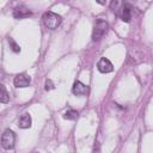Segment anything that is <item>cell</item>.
I'll return each mask as SVG.
<instances>
[{"label": "cell", "mask_w": 153, "mask_h": 153, "mask_svg": "<svg viewBox=\"0 0 153 153\" xmlns=\"http://www.w3.org/2000/svg\"><path fill=\"white\" fill-rule=\"evenodd\" d=\"M42 20H43L44 25H45L48 29L55 30V29H57V27L61 25V23H62V17H61L60 14L53 12V11H47V12L43 13Z\"/></svg>", "instance_id": "1"}, {"label": "cell", "mask_w": 153, "mask_h": 153, "mask_svg": "<svg viewBox=\"0 0 153 153\" xmlns=\"http://www.w3.org/2000/svg\"><path fill=\"white\" fill-rule=\"evenodd\" d=\"M109 29V24L106 20L104 19H97L96 24H94V27H93V31H92V41L93 42H98L103 38V36L106 33Z\"/></svg>", "instance_id": "2"}, {"label": "cell", "mask_w": 153, "mask_h": 153, "mask_svg": "<svg viewBox=\"0 0 153 153\" xmlns=\"http://www.w3.org/2000/svg\"><path fill=\"white\" fill-rule=\"evenodd\" d=\"M16 142V134L11 129H6L1 135V147L4 149H12Z\"/></svg>", "instance_id": "3"}, {"label": "cell", "mask_w": 153, "mask_h": 153, "mask_svg": "<svg viewBox=\"0 0 153 153\" xmlns=\"http://www.w3.org/2000/svg\"><path fill=\"white\" fill-rule=\"evenodd\" d=\"M31 82V78L26 74H17L14 76V80H13V84L16 87L18 88H23V87H27Z\"/></svg>", "instance_id": "4"}, {"label": "cell", "mask_w": 153, "mask_h": 153, "mask_svg": "<svg viewBox=\"0 0 153 153\" xmlns=\"http://www.w3.org/2000/svg\"><path fill=\"white\" fill-rule=\"evenodd\" d=\"M97 68L100 73H110L114 71V66L110 62V60H108L106 57H102L98 63H97Z\"/></svg>", "instance_id": "5"}, {"label": "cell", "mask_w": 153, "mask_h": 153, "mask_svg": "<svg viewBox=\"0 0 153 153\" xmlns=\"http://www.w3.org/2000/svg\"><path fill=\"white\" fill-rule=\"evenodd\" d=\"M72 92L75 96H86L88 93V86L82 84L81 81H75L72 87Z\"/></svg>", "instance_id": "6"}, {"label": "cell", "mask_w": 153, "mask_h": 153, "mask_svg": "<svg viewBox=\"0 0 153 153\" xmlns=\"http://www.w3.org/2000/svg\"><path fill=\"white\" fill-rule=\"evenodd\" d=\"M131 11H133V6L129 2L122 4V7H121V18H122L123 22H126V23H129L130 22V19H131Z\"/></svg>", "instance_id": "7"}, {"label": "cell", "mask_w": 153, "mask_h": 153, "mask_svg": "<svg viewBox=\"0 0 153 153\" xmlns=\"http://www.w3.org/2000/svg\"><path fill=\"white\" fill-rule=\"evenodd\" d=\"M32 14L31 11H29L26 7H17L13 11V17L17 19H22V18H27Z\"/></svg>", "instance_id": "8"}, {"label": "cell", "mask_w": 153, "mask_h": 153, "mask_svg": "<svg viewBox=\"0 0 153 153\" xmlns=\"http://www.w3.org/2000/svg\"><path fill=\"white\" fill-rule=\"evenodd\" d=\"M31 116L29 114H23L18 121V126L19 128H23V129H26V128H30L31 127Z\"/></svg>", "instance_id": "9"}, {"label": "cell", "mask_w": 153, "mask_h": 153, "mask_svg": "<svg viewBox=\"0 0 153 153\" xmlns=\"http://www.w3.org/2000/svg\"><path fill=\"white\" fill-rule=\"evenodd\" d=\"M10 102V93L6 90L5 85L0 84V103L2 104H7Z\"/></svg>", "instance_id": "10"}, {"label": "cell", "mask_w": 153, "mask_h": 153, "mask_svg": "<svg viewBox=\"0 0 153 153\" xmlns=\"http://www.w3.org/2000/svg\"><path fill=\"white\" fill-rule=\"evenodd\" d=\"M78 116H79L78 111H76V110H73V109H69V110H67V111L63 114V118H65V120H71V121L76 120Z\"/></svg>", "instance_id": "11"}, {"label": "cell", "mask_w": 153, "mask_h": 153, "mask_svg": "<svg viewBox=\"0 0 153 153\" xmlns=\"http://www.w3.org/2000/svg\"><path fill=\"white\" fill-rule=\"evenodd\" d=\"M8 43L11 44V47H12V50L14 51V53H19L20 51V47L12 39V38H8Z\"/></svg>", "instance_id": "12"}, {"label": "cell", "mask_w": 153, "mask_h": 153, "mask_svg": "<svg viewBox=\"0 0 153 153\" xmlns=\"http://www.w3.org/2000/svg\"><path fill=\"white\" fill-rule=\"evenodd\" d=\"M54 88V84H53V81L50 80V79H48L47 81H45V90L47 91H50V90H53Z\"/></svg>", "instance_id": "13"}, {"label": "cell", "mask_w": 153, "mask_h": 153, "mask_svg": "<svg viewBox=\"0 0 153 153\" xmlns=\"http://www.w3.org/2000/svg\"><path fill=\"white\" fill-rule=\"evenodd\" d=\"M33 153H38V152H33Z\"/></svg>", "instance_id": "14"}]
</instances>
